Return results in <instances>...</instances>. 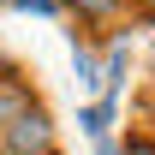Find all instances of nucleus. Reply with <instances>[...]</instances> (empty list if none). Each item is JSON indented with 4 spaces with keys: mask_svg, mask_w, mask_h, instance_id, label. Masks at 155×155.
Masks as SVG:
<instances>
[{
    "mask_svg": "<svg viewBox=\"0 0 155 155\" xmlns=\"http://www.w3.org/2000/svg\"><path fill=\"white\" fill-rule=\"evenodd\" d=\"M18 114H30V96H24V84H6L0 90V125H12Z\"/></svg>",
    "mask_w": 155,
    "mask_h": 155,
    "instance_id": "f03ea898",
    "label": "nucleus"
},
{
    "mask_svg": "<svg viewBox=\"0 0 155 155\" xmlns=\"http://www.w3.org/2000/svg\"><path fill=\"white\" fill-rule=\"evenodd\" d=\"M6 149L12 155H54V125L30 107V114H18L12 125H6Z\"/></svg>",
    "mask_w": 155,
    "mask_h": 155,
    "instance_id": "f257e3e1",
    "label": "nucleus"
},
{
    "mask_svg": "<svg viewBox=\"0 0 155 155\" xmlns=\"http://www.w3.org/2000/svg\"><path fill=\"white\" fill-rule=\"evenodd\" d=\"M125 155H155V143H149V137H131V143H125Z\"/></svg>",
    "mask_w": 155,
    "mask_h": 155,
    "instance_id": "20e7f679",
    "label": "nucleus"
},
{
    "mask_svg": "<svg viewBox=\"0 0 155 155\" xmlns=\"http://www.w3.org/2000/svg\"><path fill=\"white\" fill-rule=\"evenodd\" d=\"M149 6H155V0H149Z\"/></svg>",
    "mask_w": 155,
    "mask_h": 155,
    "instance_id": "39448f33",
    "label": "nucleus"
},
{
    "mask_svg": "<svg viewBox=\"0 0 155 155\" xmlns=\"http://www.w3.org/2000/svg\"><path fill=\"white\" fill-rule=\"evenodd\" d=\"M114 6H119V0H72V12H78V18H107Z\"/></svg>",
    "mask_w": 155,
    "mask_h": 155,
    "instance_id": "7ed1b4c3",
    "label": "nucleus"
}]
</instances>
